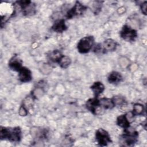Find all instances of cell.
Returning <instances> with one entry per match:
<instances>
[{
  "mask_svg": "<svg viewBox=\"0 0 147 147\" xmlns=\"http://www.w3.org/2000/svg\"><path fill=\"white\" fill-rule=\"evenodd\" d=\"M0 138L11 142H19L21 138V130L19 127H5L1 126Z\"/></svg>",
  "mask_w": 147,
  "mask_h": 147,
  "instance_id": "1",
  "label": "cell"
},
{
  "mask_svg": "<svg viewBox=\"0 0 147 147\" xmlns=\"http://www.w3.org/2000/svg\"><path fill=\"white\" fill-rule=\"evenodd\" d=\"M130 122L128 120V119L126 117V114L121 115L118 117L117 119V123L118 126H119L121 127H123L124 129L127 128L130 126Z\"/></svg>",
  "mask_w": 147,
  "mask_h": 147,
  "instance_id": "16",
  "label": "cell"
},
{
  "mask_svg": "<svg viewBox=\"0 0 147 147\" xmlns=\"http://www.w3.org/2000/svg\"><path fill=\"white\" fill-rule=\"evenodd\" d=\"M44 91L41 87H36L32 92V96L34 99H37L38 98L41 96Z\"/></svg>",
  "mask_w": 147,
  "mask_h": 147,
  "instance_id": "20",
  "label": "cell"
},
{
  "mask_svg": "<svg viewBox=\"0 0 147 147\" xmlns=\"http://www.w3.org/2000/svg\"><path fill=\"white\" fill-rule=\"evenodd\" d=\"M18 78L21 82H30L32 79V72L26 67H23L18 72Z\"/></svg>",
  "mask_w": 147,
  "mask_h": 147,
  "instance_id": "9",
  "label": "cell"
},
{
  "mask_svg": "<svg viewBox=\"0 0 147 147\" xmlns=\"http://www.w3.org/2000/svg\"><path fill=\"white\" fill-rule=\"evenodd\" d=\"M16 3L24 16H32L36 12L35 5L30 1H19Z\"/></svg>",
  "mask_w": 147,
  "mask_h": 147,
  "instance_id": "5",
  "label": "cell"
},
{
  "mask_svg": "<svg viewBox=\"0 0 147 147\" xmlns=\"http://www.w3.org/2000/svg\"><path fill=\"white\" fill-rule=\"evenodd\" d=\"M122 79V75L119 72L117 71L111 72L107 78L108 82L111 84H117L119 83Z\"/></svg>",
  "mask_w": 147,
  "mask_h": 147,
  "instance_id": "15",
  "label": "cell"
},
{
  "mask_svg": "<svg viewBox=\"0 0 147 147\" xmlns=\"http://www.w3.org/2000/svg\"><path fill=\"white\" fill-rule=\"evenodd\" d=\"M120 36L126 41L133 42L137 37V32L131 26L125 25L120 31Z\"/></svg>",
  "mask_w": 147,
  "mask_h": 147,
  "instance_id": "4",
  "label": "cell"
},
{
  "mask_svg": "<svg viewBox=\"0 0 147 147\" xmlns=\"http://www.w3.org/2000/svg\"><path fill=\"white\" fill-rule=\"evenodd\" d=\"M86 107L92 114L95 115H98L102 114L103 109L101 107L99 99L97 97L89 99L86 102Z\"/></svg>",
  "mask_w": 147,
  "mask_h": 147,
  "instance_id": "8",
  "label": "cell"
},
{
  "mask_svg": "<svg viewBox=\"0 0 147 147\" xmlns=\"http://www.w3.org/2000/svg\"><path fill=\"white\" fill-rule=\"evenodd\" d=\"M134 115H142L144 112V106L140 103H136L133 106V111H131Z\"/></svg>",
  "mask_w": 147,
  "mask_h": 147,
  "instance_id": "19",
  "label": "cell"
},
{
  "mask_svg": "<svg viewBox=\"0 0 147 147\" xmlns=\"http://www.w3.org/2000/svg\"><path fill=\"white\" fill-rule=\"evenodd\" d=\"M138 137L137 131L131 129L129 126L125 129V133L121 136L120 141L122 146H132L137 141Z\"/></svg>",
  "mask_w": 147,
  "mask_h": 147,
  "instance_id": "2",
  "label": "cell"
},
{
  "mask_svg": "<svg viewBox=\"0 0 147 147\" xmlns=\"http://www.w3.org/2000/svg\"><path fill=\"white\" fill-rule=\"evenodd\" d=\"M140 9L141 10V12L144 14V15H146V13H147V2L146 1H144V2L141 3L140 4Z\"/></svg>",
  "mask_w": 147,
  "mask_h": 147,
  "instance_id": "24",
  "label": "cell"
},
{
  "mask_svg": "<svg viewBox=\"0 0 147 147\" xmlns=\"http://www.w3.org/2000/svg\"><path fill=\"white\" fill-rule=\"evenodd\" d=\"M87 7L82 5L79 1H76L74 6L70 9L66 14V18L67 19H71L74 17L79 16L84 13L86 10Z\"/></svg>",
  "mask_w": 147,
  "mask_h": 147,
  "instance_id": "7",
  "label": "cell"
},
{
  "mask_svg": "<svg viewBox=\"0 0 147 147\" xmlns=\"http://www.w3.org/2000/svg\"><path fill=\"white\" fill-rule=\"evenodd\" d=\"M94 42L93 36H89L83 37L79 40L77 45V49L81 53L88 52L92 48Z\"/></svg>",
  "mask_w": 147,
  "mask_h": 147,
  "instance_id": "3",
  "label": "cell"
},
{
  "mask_svg": "<svg viewBox=\"0 0 147 147\" xmlns=\"http://www.w3.org/2000/svg\"><path fill=\"white\" fill-rule=\"evenodd\" d=\"M22 62L17 56L13 57L9 63V67L13 71L19 72V71L23 67L22 66Z\"/></svg>",
  "mask_w": 147,
  "mask_h": 147,
  "instance_id": "11",
  "label": "cell"
},
{
  "mask_svg": "<svg viewBox=\"0 0 147 147\" xmlns=\"http://www.w3.org/2000/svg\"><path fill=\"white\" fill-rule=\"evenodd\" d=\"M63 56V55H62L61 52L59 50L52 51L50 52L48 55V57L49 59L51 61L55 63H58Z\"/></svg>",
  "mask_w": 147,
  "mask_h": 147,
  "instance_id": "17",
  "label": "cell"
},
{
  "mask_svg": "<svg viewBox=\"0 0 147 147\" xmlns=\"http://www.w3.org/2000/svg\"><path fill=\"white\" fill-rule=\"evenodd\" d=\"M113 100L114 101V103L115 105H120V106H123L125 105V101L124 99L119 96H114L113 98Z\"/></svg>",
  "mask_w": 147,
  "mask_h": 147,
  "instance_id": "22",
  "label": "cell"
},
{
  "mask_svg": "<svg viewBox=\"0 0 147 147\" xmlns=\"http://www.w3.org/2000/svg\"><path fill=\"white\" fill-rule=\"evenodd\" d=\"M67 26L65 23L64 19H60L55 21L52 26V29L57 33H62L67 30Z\"/></svg>",
  "mask_w": 147,
  "mask_h": 147,
  "instance_id": "10",
  "label": "cell"
},
{
  "mask_svg": "<svg viewBox=\"0 0 147 147\" xmlns=\"http://www.w3.org/2000/svg\"><path fill=\"white\" fill-rule=\"evenodd\" d=\"M102 48L103 49L104 53L109 52V51H114L115 50L117 44L116 41L111 38H109L106 40L103 44H102Z\"/></svg>",
  "mask_w": 147,
  "mask_h": 147,
  "instance_id": "12",
  "label": "cell"
},
{
  "mask_svg": "<svg viewBox=\"0 0 147 147\" xmlns=\"http://www.w3.org/2000/svg\"><path fill=\"white\" fill-rule=\"evenodd\" d=\"M101 107L103 109H111L115 106L113 99L102 98L99 100Z\"/></svg>",
  "mask_w": 147,
  "mask_h": 147,
  "instance_id": "14",
  "label": "cell"
},
{
  "mask_svg": "<svg viewBox=\"0 0 147 147\" xmlns=\"http://www.w3.org/2000/svg\"><path fill=\"white\" fill-rule=\"evenodd\" d=\"M91 89L94 92L95 97H98L105 90V86L100 82H95L91 86Z\"/></svg>",
  "mask_w": 147,
  "mask_h": 147,
  "instance_id": "13",
  "label": "cell"
},
{
  "mask_svg": "<svg viewBox=\"0 0 147 147\" xmlns=\"http://www.w3.org/2000/svg\"><path fill=\"white\" fill-rule=\"evenodd\" d=\"M102 2L101 1H95L93 2L92 10L95 14H97L100 11Z\"/></svg>",
  "mask_w": 147,
  "mask_h": 147,
  "instance_id": "21",
  "label": "cell"
},
{
  "mask_svg": "<svg viewBox=\"0 0 147 147\" xmlns=\"http://www.w3.org/2000/svg\"><path fill=\"white\" fill-rule=\"evenodd\" d=\"M95 138L98 145L101 146H107L112 142L108 132L102 128H100L96 130Z\"/></svg>",
  "mask_w": 147,
  "mask_h": 147,
  "instance_id": "6",
  "label": "cell"
},
{
  "mask_svg": "<svg viewBox=\"0 0 147 147\" xmlns=\"http://www.w3.org/2000/svg\"><path fill=\"white\" fill-rule=\"evenodd\" d=\"M19 114L21 116H26L28 114V110L26 107L23 105L20 107L19 109Z\"/></svg>",
  "mask_w": 147,
  "mask_h": 147,
  "instance_id": "23",
  "label": "cell"
},
{
  "mask_svg": "<svg viewBox=\"0 0 147 147\" xmlns=\"http://www.w3.org/2000/svg\"><path fill=\"white\" fill-rule=\"evenodd\" d=\"M57 63L62 68H66L71 64V60L69 57L63 55Z\"/></svg>",
  "mask_w": 147,
  "mask_h": 147,
  "instance_id": "18",
  "label": "cell"
}]
</instances>
